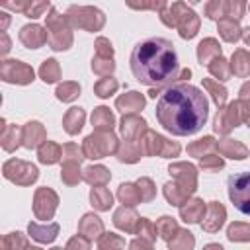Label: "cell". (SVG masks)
Returning a JSON list of instances; mask_svg holds the SVG:
<instances>
[{"instance_id": "6da1fadb", "label": "cell", "mask_w": 250, "mask_h": 250, "mask_svg": "<svg viewBox=\"0 0 250 250\" xmlns=\"http://www.w3.org/2000/svg\"><path fill=\"white\" fill-rule=\"evenodd\" d=\"M158 123L176 137H188L201 131L209 117V102L205 94L186 82L168 86L156 100Z\"/></svg>"}, {"instance_id": "7a4b0ae2", "label": "cell", "mask_w": 250, "mask_h": 250, "mask_svg": "<svg viewBox=\"0 0 250 250\" xmlns=\"http://www.w3.org/2000/svg\"><path fill=\"white\" fill-rule=\"evenodd\" d=\"M129 66L133 76L146 86H172V82L188 78L191 72L180 68V57L172 41L164 37H148L137 43L129 57Z\"/></svg>"}, {"instance_id": "3957f363", "label": "cell", "mask_w": 250, "mask_h": 250, "mask_svg": "<svg viewBox=\"0 0 250 250\" xmlns=\"http://www.w3.org/2000/svg\"><path fill=\"white\" fill-rule=\"evenodd\" d=\"M229 186V197L232 205L244 213L250 215V172H238L232 174L227 182Z\"/></svg>"}, {"instance_id": "277c9868", "label": "cell", "mask_w": 250, "mask_h": 250, "mask_svg": "<svg viewBox=\"0 0 250 250\" xmlns=\"http://www.w3.org/2000/svg\"><path fill=\"white\" fill-rule=\"evenodd\" d=\"M4 176L16 184H21V186H27L31 182L37 180V168L33 164H27V162H21V160H8L4 164Z\"/></svg>"}, {"instance_id": "5b68a950", "label": "cell", "mask_w": 250, "mask_h": 250, "mask_svg": "<svg viewBox=\"0 0 250 250\" xmlns=\"http://www.w3.org/2000/svg\"><path fill=\"white\" fill-rule=\"evenodd\" d=\"M115 150V137L109 133H96L90 135L84 143V154L88 158H102L104 154Z\"/></svg>"}, {"instance_id": "8992f818", "label": "cell", "mask_w": 250, "mask_h": 250, "mask_svg": "<svg viewBox=\"0 0 250 250\" xmlns=\"http://www.w3.org/2000/svg\"><path fill=\"white\" fill-rule=\"evenodd\" d=\"M2 78L6 82L27 84L33 80V70H31V66L23 64L21 61H4L2 62Z\"/></svg>"}, {"instance_id": "52a82bcc", "label": "cell", "mask_w": 250, "mask_h": 250, "mask_svg": "<svg viewBox=\"0 0 250 250\" xmlns=\"http://www.w3.org/2000/svg\"><path fill=\"white\" fill-rule=\"evenodd\" d=\"M55 207H57V195H55V191H51V189H47V188L37 189V193H35V203H33L35 217L47 221V219L53 215Z\"/></svg>"}, {"instance_id": "ba28073f", "label": "cell", "mask_w": 250, "mask_h": 250, "mask_svg": "<svg viewBox=\"0 0 250 250\" xmlns=\"http://www.w3.org/2000/svg\"><path fill=\"white\" fill-rule=\"evenodd\" d=\"M240 121L238 115V104H230L227 109H221L215 117V131L217 133H227L229 129L236 127Z\"/></svg>"}, {"instance_id": "9c48e42d", "label": "cell", "mask_w": 250, "mask_h": 250, "mask_svg": "<svg viewBox=\"0 0 250 250\" xmlns=\"http://www.w3.org/2000/svg\"><path fill=\"white\" fill-rule=\"evenodd\" d=\"M20 41L29 49H37L45 41H49V33H45L43 27H39V25H25L20 31Z\"/></svg>"}, {"instance_id": "30bf717a", "label": "cell", "mask_w": 250, "mask_h": 250, "mask_svg": "<svg viewBox=\"0 0 250 250\" xmlns=\"http://www.w3.org/2000/svg\"><path fill=\"white\" fill-rule=\"evenodd\" d=\"M223 221H225V207H223L221 203L213 201V203L209 205V209H207V219H203L201 227H203L205 230H209V232H215L217 229H221Z\"/></svg>"}, {"instance_id": "8fae6325", "label": "cell", "mask_w": 250, "mask_h": 250, "mask_svg": "<svg viewBox=\"0 0 250 250\" xmlns=\"http://www.w3.org/2000/svg\"><path fill=\"white\" fill-rule=\"evenodd\" d=\"M43 139H45V129H43L41 123L31 121V123H27V125L23 127V139H21V141H23V146L33 148V146H37Z\"/></svg>"}, {"instance_id": "7c38bea8", "label": "cell", "mask_w": 250, "mask_h": 250, "mask_svg": "<svg viewBox=\"0 0 250 250\" xmlns=\"http://www.w3.org/2000/svg\"><path fill=\"white\" fill-rule=\"evenodd\" d=\"M59 232V225H47V227H41L37 223H29V234L31 238L39 240V242H53L55 236Z\"/></svg>"}, {"instance_id": "4fadbf2b", "label": "cell", "mask_w": 250, "mask_h": 250, "mask_svg": "<svg viewBox=\"0 0 250 250\" xmlns=\"http://www.w3.org/2000/svg\"><path fill=\"white\" fill-rule=\"evenodd\" d=\"M23 139V129H18L16 125H2V146L4 150H14Z\"/></svg>"}, {"instance_id": "5bb4252c", "label": "cell", "mask_w": 250, "mask_h": 250, "mask_svg": "<svg viewBox=\"0 0 250 250\" xmlns=\"http://www.w3.org/2000/svg\"><path fill=\"white\" fill-rule=\"evenodd\" d=\"M203 213H205V205L201 199H193L188 205L180 207V215L186 223H197L199 219H203Z\"/></svg>"}, {"instance_id": "9a60e30c", "label": "cell", "mask_w": 250, "mask_h": 250, "mask_svg": "<svg viewBox=\"0 0 250 250\" xmlns=\"http://www.w3.org/2000/svg\"><path fill=\"white\" fill-rule=\"evenodd\" d=\"M197 57H199V62L203 64H209L211 62V57H213V61L215 59H219L221 57V49H219V45H217V41L215 39H205V41H201L199 43V49H197Z\"/></svg>"}, {"instance_id": "2e32d148", "label": "cell", "mask_w": 250, "mask_h": 250, "mask_svg": "<svg viewBox=\"0 0 250 250\" xmlns=\"http://www.w3.org/2000/svg\"><path fill=\"white\" fill-rule=\"evenodd\" d=\"M145 105V98L139 92H129L117 100V107L121 111H137Z\"/></svg>"}, {"instance_id": "e0dca14e", "label": "cell", "mask_w": 250, "mask_h": 250, "mask_svg": "<svg viewBox=\"0 0 250 250\" xmlns=\"http://www.w3.org/2000/svg\"><path fill=\"white\" fill-rule=\"evenodd\" d=\"M113 221H115V225H117L119 229L131 232V230H133V225L139 221V217H137V213H135L133 209H125V207H121V209L115 213Z\"/></svg>"}, {"instance_id": "ac0fdd59", "label": "cell", "mask_w": 250, "mask_h": 250, "mask_svg": "<svg viewBox=\"0 0 250 250\" xmlns=\"http://www.w3.org/2000/svg\"><path fill=\"white\" fill-rule=\"evenodd\" d=\"M102 230H104L102 221H100L96 215H84V217H82V221H80V232H82V234H86L88 238H94V236H98Z\"/></svg>"}, {"instance_id": "d6986e66", "label": "cell", "mask_w": 250, "mask_h": 250, "mask_svg": "<svg viewBox=\"0 0 250 250\" xmlns=\"http://www.w3.org/2000/svg\"><path fill=\"white\" fill-rule=\"evenodd\" d=\"M82 123H84V111H82L80 107H72V109L64 115V129H66L70 135L78 133V131L82 129Z\"/></svg>"}, {"instance_id": "ffe728a7", "label": "cell", "mask_w": 250, "mask_h": 250, "mask_svg": "<svg viewBox=\"0 0 250 250\" xmlns=\"http://www.w3.org/2000/svg\"><path fill=\"white\" fill-rule=\"evenodd\" d=\"M61 154H62V152H61V146L55 145V143H51V141H45V143L39 146V160H41L43 164H53V162H57Z\"/></svg>"}, {"instance_id": "44dd1931", "label": "cell", "mask_w": 250, "mask_h": 250, "mask_svg": "<svg viewBox=\"0 0 250 250\" xmlns=\"http://www.w3.org/2000/svg\"><path fill=\"white\" fill-rule=\"evenodd\" d=\"M232 72L238 74V76H248L250 74V53L236 51L232 55Z\"/></svg>"}, {"instance_id": "7402d4cb", "label": "cell", "mask_w": 250, "mask_h": 250, "mask_svg": "<svg viewBox=\"0 0 250 250\" xmlns=\"http://www.w3.org/2000/svg\"><path fill=\"white\" fill-rule=\"evenodd\" d=\"M90 199H92V205H94L96 209H100V211H104V209H109V205H111V201H113L111 193H109L105 188H102V186L92 189V193H90Z\"/></svg>"}, {"instance_id": "603a6c76", "label": "cell", "mask_w": 250, "mask_h": 250, "mask_svg": "<svg viewBox=\"0 0 250 250\" xmlns=\"http://www.w3.org/2000/svg\"><path fill=\"white\" fill-rule=\"evenodd\" d=\"M217 148H219L223 154L230 156V158H244L246 152H248L244 145H240V143H236V141H230V139H227V141H223L221 145H217Z\"/></svg>"}, {"instance_id": "cb8c5ba5", "label": "cell", "mask_w": 250, "mask_h": 250, "mask_svg": "<svg viewBox=\"0 0 250 250\" xmlns=\"http://www.w3.org/2000/svg\"><path fill=\"white\" fill-rule=\"evenodd\" d=\"M145 125H146V123H145L143 119H139L137 115H127V117H123L121 131H123L125 137H133V135H137L139 131H143Z\"/></svg>"}, {"instance_id": "d4e9b609", "label": "cell", "mask_w": 250, "mask_h": 250, "mask_svg": "<svg viewBox=\"0 0 250 250\" xmlns=\"http://www.w3.org/2000/svg\"><path fill=\"white\" fill-rule=\"evenodd\" d=\"M117 195H119V199H121L123 203H127V205H135L137 201H141V193H139V189H137L133 184H121Z\"/></svg>"}, {"instance_id": "484cf974", "label": "cell", "mask_w": 250, "mask_h": 250, "mask_svg": "<svg viewBox=\"0 0 250 250\" xmlns=\"http://www.w3.org/2000/svg\"><path fill=\"white\" fill-rule=\"evenodd\" d=\"M193 236L188 230H178V234L170 240V250H191Z\"/></svg>"}, {"instance_id": "4316f807", "label": "cell", "mask_w": 250, "mask_h": 250, "mask_svg": "<svg viewBox=\"0 0 250 250\" xmlns=\"http://www.w3.org/2000/svg\"><path fill=\"white\" fill-rule=\"evenodd\" d=\"M92 123L100 129H111L113 127V115L109 113L107 107H98L92 115Z\"/></svg>"}, {"instance_id": "83f0119b", "label": "cell", "mask_w": 250, "mask_h": 250, "mask_svg": "<svg viewBox=\"0 0 250 250\" xmlns=\"http://www.w3.org/2000/svg\"><path fill=\"white\" fill-rule=\"evenodd\" d=\"M219 31H221V35H223L227 41H236V39L240 37V29H238L236 21L230 20V18H227V20H223V21L219 23Z\"/></svg>"}, {"instance_id": "f1b7e54d", "label": "cell", "mask_w": 250, "mask_h": 250, "mask_svg": "<svg viewBox=\"0 0 250 250\" xmlns=\"http://www.w3.org/2000/svg\"><path fill=\"white\" fill-rule=\"evenodd\" d=\"M84 172H86L84 178H86L90 184H104V182H107V178H109V172H107L104 166H92V168H86Z\"/></svg>"}, {"instance_id": "f546056e", "label": "cell", "mask_w": 250, "mask_h": 250, "mask_svg": "<svg viewBox=\"0 0 250 250\" xmlns=\"http://www.w3.org/2000/svg\"><path fill=\"white\" fill-rule=\"evenodd\" d=\"M39 74H41V78L45 80V82H55L57 78H59V64H57V61H53V59H49V61H45L43 64H41V70H39Z\"/></svg>"}, {"instance_id": "4dcf8cb0", "label": "cell", "mask_w": 250, "mask_h": 250, "mask_svg": "<svg viewBox=\"0 0 250 250\" xmlns=\"http://www.w3.org/2000/svg\"><path fill=\"white\" fill-rule=\"evenodd\" d=\"M203 84H205V88L211 92V96H213L215 104H217V105H223V104H225V100H227V90H225L223 86H219L217 82L209 80V78H205V80H203Z\"/></svg>"}, {"instance_id": "1f68e13d", "label": "cell", "mask_w": 250, "mask_h": 250, "mask_svg": "<svg viewBox=\"0 0 250 250\" xmlns=\"http://www.w3.org/2000/svg\"><path fill=\"white\" fill-rule=\"evenodd\" d=\"M229 238L230 240H250V227L248 225H242V223H234L229 227Z\"/></svg>"}, {"instance_id": "d6a6232c", "label": "cell", "mask_w": 250, "mask_h": 250, "mask_svg": "<svg viewBox=\"0 0 250 250\" xmlns=\"http://www.w3.org/2000/svg\"><path fill=\"white\" fill-rule=\"evenodd\" d=\"M207 66H209V70H211L215 76H219V80H227V78L230 76V70H229V66H227V61H225L223 57H219V59L211 61Z\"/></svg>"}, {"instance_id": "836d02e7", "label": "cell", "mask_w": 250, "mask_h": 250, "mask_svg": "<svg viewBox=\"0 0 250 250\" xmlns=\"http://www.w3.org/2000/svg\"><path fill=\"white\" fill-rule=\"evenodd\" d=\"M78 94H80V88L76 84H72V82H64V84H61L57 88V98L59 100H64V102L74 100Z\"/></svg>"}, {"instance_id": "e575fe53", "label": "cell", "mask_w": 250, "mask_h": 250, "mask_svg": "<svg viewBox=\"0 0 250 250\" xmlns=\"http://www.w3.org/2000/svg\"><path fill=\"white\" fill-rule=\"evenodd\" d=\"M18 248H25V238L21 232H12L4 238L2 242V250H18Z\"/></svg>"}, {"instance_id": "d590c367", "label": "cell", "mask_w": 250, "mask_h": 250, "mask_svg": "<svg viewBox=\"0 0 250 250\" xmlns=\"http://www.w3.org/2000/svg\"><path fill=\"white\" fill-rule=\"evenodd\" d=\"M164 193H166V199H168L172 205H180V203L184 201V197L188 195L184 189H178V188L172 186V184H166V186H164Z\"/></svg>"}, {"instance_id": "8d00e7d4", "label": "cell", "mask_w": 250, "mask_h": 250, "mask_svg": "<svg viewBox=\"0 0 250 250\" xmlns=\"http://www.w3.org/2000/svg\"><path fill=\"white\" fill-rule=\"evenodd\" d=\"M156 230H158V234H160L162 238H168V240H170V236H174L172 232L176 230V223H174L170 217H162V219L158 221V225H156Z\"/></svg>"}, {"instance_id": "74e56055", "label": "cell", "mask_w": 250, "mask_h": 250, "mask_svg": "<svg viewBox=\"0 0 250 250\" xmlns=\"http://www.w3.org/2000/svg\"><path fill=\"white\" fill-rule=\"evenodd\" d=\"M115 88H117V82L113 78H104V80H100L96 84V92H98L100 98H107Z\"/></svg>"}, {"instance_id": "f35d334b", "label": "cell", "mask_w": 250, "mask_h": 250, "mask_svg": "<svg viewBox=\"0 0 250 250\" xmlns=\"http://www.w3.org/2000/svg\"><path fill=\"white\" fill-rule=\"evenodd\" d=\"M84 152L76 146V145H72V143H68V145H64L62 146V156H66V162H80L84 156H82Z\"/></svg>"}, {"instance_id": "ab89813d", "label": "cell", "mask_w": 250, "mask_h": 250, "mask_svg": "<svg viewBox=\"0 0 250 250\" xmlns=\"http://www.w3.org/2000/svg\"><path fill=\"white\" fill-rule=\"evenodd\" d=\"M61 178H62V182H66V184H76V182L80 180V174H78L76 164H74V162H66V164H64V172L61 174Z\"/></svg>"}, {"instance_id": "60d3db41", "label": "cell", "mask_w": 250, "mask_h": 250, "mask_svg": "<svg viewBox=\"0 0 250 250\" xmlns=\"http://www.w3.org/2000/svg\"><path fill=\"white\" fill-rule=\"evenodd\" d=\"M111 246H117V248H121L123 246V240L119 238V236H115V234H105L102 240H100V248L102 250H111Z\"/></svg>"}, {"instance_id": "b9f144b4", "label": "cell", "mask_w": 250, "mask_h": 250, "mask_svg": "<svg viewBox=\"0 0 250 250\" xmlns=\"http://www.w3.org/2000/svg\"><path fill=\"white\" fill-rule=\"evenodd\" d=\"M66 250H90V242H88V238L74 236V238H70V242L66 244Z\"/></svg>"}, {"instance_id": "7bdbcfd3", "label": "cell", "mask_w": 250, "mask_h": 250, "mask_svg": "<svg viewBox=\"0 0 250 250\" xmlns=\"http://www.w3.org/2000/svg\"><path fill=\"white\" fill-rule=\"evenodd\" d=\"M213 145V139L211 137H205V139H201V141H197V143H193V145H189V152L191 154H195V156H199V150H205V148H209Z\"/></svg>"}, {"instance_id": "ee69618b", "label": "cell", "mask_w": 250, "mask_h": 250, "mask_svg": "<svg viewBox=\"0 0 250 250\" xmlns=\"http://www.w3.org/2000/svg\"><path fill=\"white\" fill-rule=\"evenodd\" d=\"M201 166H203V168H207V170L223 168V160H221V158H217V156H213V154H209V156H203V158H201Z\"/></svg>"}, {"instance_id": "f6af8a7d", "label": "cell", "mask_w": 250, "mask_h": 250, "mask_svg": "<svg viewBox=\"0 0 250 250\" xmlns=\"http://www.w3.org/2000/svg\"><path fill=\"white\" fill-rule=\"evenodd\" d=\"M47 8H49V4H27L25 6V14H27V18H37Z\"/></svg>"}, {"instance_id": "bcb514c9", "label": "cell", "mask_w": 250, "mask_h": 250, "mask_svg": "<svg viewBox=\"0 0 250 250\" xmlns=\"http://www.w3.org/2000/svg\"><path fill=\"white\" fill-rule=\"evenodd\" d=\"M131 250H152V248H150V244H145L143 240L141 242L139 240H133L131 242Z\"/></svg>"}, {"instance_id": "7dc6e473", "label": "cell", "mask_w": 250, "mask_h": 250, "mask_svg": "<svg viewBox=\"0 0 250 250\" xmlns=\"http://www.w3.org/2000/svg\"><path fill=\"white\" fill-rule=\"evenodd\" d=\"M2 41H4V47H2V53H8V49H10L8 45H10V43H8V37H6V33H2Z\"/></svg>"}, {"instance_id": "c3c4849f", "label": "cell", "mask_w": 250, "mask_h": 250, "mask_svg": "<svg viewBox=\"0 0 250 250\" xmlns=\"http://www.w3.org/2000/svg\"><path fill=\"white\" fill-rule=\"evenodd\" d=\"M205 250H223V248H221L219 244H207V246H205Z\"/></svg>"}, {"instance_id": "681fc988", "label": "cell", "mask_w": 250, "mask_h": 250, "mask_svg": "<svg viewBox=\"0 0 250 250\" xmlns=\"http://www.w3.org/2000/svg\"><path fill=\"white\" fill-rule=\"evenodd\" d=\"M23 250H41V248H35V246H25Z\"/></svg>"}, {"instance_id": "f907efd6", "label": "cell", "mask_w": 250, "mask_h": 250, "mask_svg": "<svg viewBox=\"0 0 250 250\" xmlns=\"http://www.w3.org/2000/svg\"><path fill=\"white\" fill-rule=\"evenodd\" d=\"M53 250H62V248H53Z\"/></svg>"}]
</instances>
